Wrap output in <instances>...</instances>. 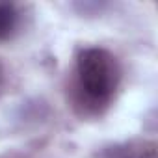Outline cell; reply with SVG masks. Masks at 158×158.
Returning <instances> with one entry per match:
<instances>
[{
  "label": "cell",
  "instance_id": "1",
  "mask_svg": "<svg viewBox=\"0 0 158 158\" xmlns=\"http://www.w3.org/2000/svg\"><path fill=\"white\" fill-rule=\"evenodd\" d=\"M78 91L86 104L99 108L112 101L119 80L121 69L117 58L101 47L84 48L76 60Z\"/></svg>",
  "mask_w": 158,
  "mask_h": 158
},
{
  "label": "cell",
  "instance_id": "2",
  "mask_svg": "<svg viewBox=\"0 0 158 158\" xmlns=\"http://www.w3.org/2000/svg\"><path fill=\"white\" fill-rule=\"evenodd\" d=\"M19 10L15 4L0 2V43H4L13 37L19 28Z\"/></svg>",
  "mask_w": 158,
  "mask_h": 158
},
{
  "label": "cell",
  "instance_id": "3",
  "mask_svg": "<svg viewBox=\"0 0 158 158\" xmlns=\"http://www.w3.org/2000/svg\"><path fill=\"white\" fill-rule=\"evenodd\" d=\"M136 158H158V151H156V143H147L141 152Z\"/></svg>",
  "mask_w": 158,
  "mask_h": 158
},
{
  "label": "cell",
  "instance_id": "4",
  "mask_svg": "<svg viewBox=\"0 0 158 158\" xmlns=\"http://www.w3.org/2000/svg\"><path fill=\"white\" fill-rule=\"evenodd\" d=\"M2 88H4V71L0 67V91H2Z\"/></svg>",
  "mask_w": 158,
  "mask_h": 158
}]
</instances>
